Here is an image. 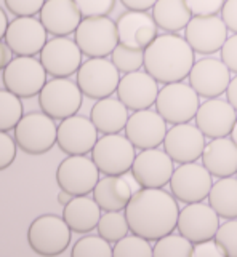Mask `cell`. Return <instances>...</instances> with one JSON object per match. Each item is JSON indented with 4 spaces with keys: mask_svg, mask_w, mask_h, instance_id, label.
<instances>
[{
    "mask_svg": "<svg viewBox=\"0 0 237 257\" xmlns=\"http://www.w3.org/2000/svg\"><path fill=\"white\" fill-rule=\"evenodd\" d=\"M47 0H4L5 8L16 18L36 16L42 12Z\"/></svg>",
    "mask_w": 237,
    "mask_h": 257,
    "instance_id": "39",
    "label": "cell"
},
{
    "mask_svg": "<svg viewBox=\"0 0 237 257\" xmlns=\"http://www.w3.org/2000/svg\"><path fill=\"white\" fill-rule=\"evenodd\" d=\"M221 20L224 21L227 31L237 34V0H226L221 10Z\"/></svg>",
    "mask_w": 237,
    "mask_h": 257,
    "instance_id": "45",
    "label": "cell"
},
{
    "mask_svg": "<svg viewBox=\"0 0 237 257\" xmlns=\"http://www.w3.org/2000/svg\"><path fill=\"white\" fill-rule=\"evenodd\" d=\"M208 205L219 217L237 219V179L232 176L221 177L212 185L208 193Z\"/></svg>",
    "mask_w": 237,
    "mask_h": 257,
    "instance_id": "31",
    "label": "cell"
},
{
    "mask_svg": "<svg viewBox=\"0 0 237 257\" xmlns=\"http://www.w3.org/2000/svg\"><path fill=\"white\" fill-rule=\"evenodd\" d=\"M196 126L204 133L205 138H227L237 120V110L223 99H207L199 105L196 113Z\"/></svg>",
    "mask_w": 237,
    "mask_h": 257,
    "instance_id": "22",
    "label": "cell"
},
{
    "mask_svg": "<svg viewBox=\"0 0 237 257\" xmlns=\"http://www.w3.org/2000/svg\"><path fill=\"white\" fill-rule=\"evenodd\" d=\"M82 50L75 40L67 37H55L45 43L40 51V63L47 74L55 78H67L82 66Z\"/></svg>",
    "mask_w": 237,
    "mask_h": 257,
    "instance_id": "14",
    "label": "cell"
},
{
    "mask_svg": "<svg viewBox=\"0 0 237 257\" xmlns=\"http://www.w3.org/2000/svg\"><path fill=\"white\" fill-rule=\"evenodd\" d=\"M202 165L218 179L237 174V144L227 138L212 139L202 154Z\"/></svg>",
    "mask_w": 237,
    "mask_h": 257,
    "instance_id": "26",
    "label": "cell"
},
{
    "mask_svg": "<svg viewBox=\"0 0 237 257\" xmlns=\"http://www.w3.org/2000/svg\"><path fill=\"white\" fill-rule=\"evenodd\" d=\"M199 97L200 96L194 88L188 83H165L159 90L154 105L167 123L180 125V123H189L192 118H196L200 105Z\"/></svg>",
    "mask_w": 237,
    "mask_h": 257,
    "instance_id": "5",
    "label": "cell"
},
{
    "mask_svg": "<svg viewBox=\"0 0 237 257\" xmlns=\"http://www.w3.org/2000/svg\"><path fill=\"white\" fill-rule=\"evenodd\" d=\"M96 230H98V235L109 243H117L127 236L128 232H131L125 212L122 211H108L106 214H103Z\"/></svg>",
    "mask_w": 237,
    "mask_h": 257,
    "instance_id": "32",
    "label": "cell"
},
{
    "mask_svg": "<svg viewBox=\"0 0 237 257\" xmlns=\"http://www.w3.org/2000/svg\"><path fill=\"white\" fill-rule=\"evenodd\" d=\"M127 105L119 97H103L98 99L90 110V118L101 135H116L125 130L128 121Z\"/></svg>",
    "mask_w": 237,
    "mask_h": 257,
    "instance_id": "28",
    "label": "cell"
},
{
    "mask_svg": "<svg viewBox=\"0 0 237 257\" xmlns=\"http://www.w3.org/2000/svg\"><path fill=\"white\" fill-rule=\"evenodd\" d=\"M218 227H219L218 212L210 205H205L204 201L188 203L180 211L178 225H177L178 232L194 244L215 238Z\"/></svg>",
    "mask_w": 237,
    "mask_h": 257,
    "instance_id": "18",
    "label": "cell"
},
{
    "mask_svg": "<svg viewBox=\"0 0 237 257\" xmlns=\"http://www.w3.org/2000/svg\"><path fill=\"white\" fill-rule=\"evenodd\" d=\"M119 69L108 58H89L77 70V85L84 96L90 99H103L117 91L120 82Z\"/></svg>",
    "mask_w": 237,
    "mask_h": 257,
    "instance_id": "9",
    "label": "cell"
},
{
    "mask_svg": "<svg viewBox=\"0 0 237 257\" xmlns=\"http://www.w3.org/2000/svg\"><path fill=\"white\" fill-rule=\"evenodd\" d=\"M154 257H192L194 243L189 241L186 236L169 233L155 241Z\"/></svg>",
    "mask_w": 237,
    "mask_h": 257,
    "instance_id": "34",
    "label": "cell"
},
{
    "mask_svg": "<svg viewBox=\"0 0 237 257\" xmlns=\"http://www.w3.org/2000/svg\"><path fill=\"white\" fill-rule=\"evenodd\" d=\"M219 51H221V61L227 66V69L237 74V34L227 37Z\"/></svg>",
    "mask_w": 237,
    "mask_h": 257,
    "instance_id": "43",
    "label": "cell"
},
{
    "mask_svg": "<svg viewBox=\"0 0 237 257\" xmlns=\"http://www.w3.org/2000/svg\"><path fill=\"white\" fill-rule=\"evenodd\" d=\"M122 5H124L127 10H133V12H147L154 8L157 0H120Z\"/></svg>",
    "mask_w": 237,
    "mask_h": 257,
    "instance_id": "46",
    "label": "cell"
},
{
    "mask_svg": "<svg viewBox=\"0 0 237 257\" xmlns=\"http://www.w3.org/2000/svg\"><path fill=\"white\" fill-rule=\"evenodd\" d=\"M0 53H2V56H0V67H2V70L12 63V61L15 59L13 58V50L10 48V45L5 42V40H2V45H0Z\"/></svg>",
    "mask_w": 237,
    "mask_h": 257,
    "instance_id": "47",
    "label": "cell"
},
{
    "mask_svg": "<svg viewBox=\"0 0 237 257\" xmlns=\"http://www.w3.org/2000/svg\"><path fill=\"white\" fill-rule=\"evenodd\" d=\"M111 61L122 74L136 72V70H139L144 66V50L130 48L119 43L116 50L112 51Z\"/></svg>",
    "mask_w": 237,
    "mask_h": 257,
    "instance_id": "35",
    "label": "cell"
},
{
    "mask_svg": "<svg viewBox=\"0 0 237 257\" xmlns=\"http://www.w3.org/2000/svg\"><path fill=\"white\" fill-rule=\"evenodd\" d=\"M173 193L164 189L141 187L131 197L125 208V216L131 233L149 241L172 233L178 225L180 208Z\"/></svg>",
    "mask_w": 237,
    "mask_h": 257,
    "instance_id": "1",
    "label": "cell"
},
{
    "mask_svg": "<svg viewBox=\"0 0 237 257\" xmlns=\"http://www.w3.org/2000/svg\"><path fill=\"white\" fill-rule=\"evenodd\" d=\"M112 252L116 257H151L154 251L151 243L139 235H127L117 243H114Z\"/></svg>",
    "mask_w": 237,
    "mask_h": 257,
    "instance_id": "37",
    "label": "cell"
},
{
    "mask_svg": "<svg viewBox=\"0 0 237 257\" xmlns=\"http://www.w3.org/2000/svg\"><path fill=\"white\" fill-rule=\"evenodd\" d=\"M84 93L69 78H51L39 93V105L42 112H45L55 120H64L67 117L77 115L82 107Z\"/></svg>",
    "mask_w": 237,
    "mask_h": 257,
    "instance_id": "10",
    "label": "cell"
},
{
    "mask_svg": "<svg viewBox=\"0 0 237 257\" xmlns=\"http://www.w3.org/2000/svg\"><path fill=\"white\" fill-rule=\"evenodd\" d=\"M74 198V195L72 193H69L63 189H59V193H58V203L61 206H66L69 201H71Z\"/></svg>",
    "mask_w": 237,
    "mask_h": 257,
    "instance_id": "49",
    "label": "cell"
},
{
    "mask_svg": "<svg viewBox=\"0 0 237 257\" xmlns=\"http://www.w3.org/2000/svg\"><path fill=\"white\" fill-rule=\"evenodd\" d=\"M72 230L64 217L56 214H42L28 228V243L39 255H59L71 244Z\"/></svg>",
    "mask_w": 237,
    "mask_h": 257,
    "instance_id": "4",
    "label": "cell"
},
{
    "mask_svg": "<svg viewBox=\"0 0 237 257\" xmlns=\"http://www.w3.org/2000/svg\"><path fill=\"white\" fill-rule=\"evenodd\" d=\"M47 29L43 28L40 20L34 16L15 18L10 21L8 31L5 34V40L16 56H36L45 47Z\"/></svg>",
    "mask_w": 237,
    "mask_h": 257,
    "instance_id": "16",
    "label": "cell"
},
{
    "mask_svg": "<svg viewBox=\"0 0 237 257\" xmlns=\"http://www.w3.org/2000/svg\"><path fill=\"white\" fill-rule=\"evenodd\" d=\"M192 255H194V257H223L226 254L221 249V246L216 243L215 238H212V240H205V241L196 243Z\"/></svg>",
    "mask_w": 237,
    "mask_h": 257,
    "instance_id": "44",
    "label": "cell"
},
{
    "mask_svg": "<svg viewBox=\"0 0 237 257\" xmlns=\"http://www.w3.org/2000/svg\"><path fill=\"white\" fill-rule=\"evenodd\" d=\"M231 139H232L234 143L237 144V120H235V123H234V128H232V131H231Z\"/></svg>",
    "mask_w": 237,
    "mask_h": 257,
    "instance_id": "51",
    "label": "cell"
},
{
    "mask_svg": "<svg viewBox=\"0 0 237 257\" xmlns=\"http://www.w3.org/2000/svg\"><path fill=\"white\" fill-rule=\"evenodd\" d=\"M75 4L84 18H95L108 16L116 7V0H75Z\"/></svg>",
    "mask_w": 237,
    "mask_h": 257,
    "instance_id": "40",
    "label": "cell"
},
{
    "mask_svg": "<svg viewBox=\"0 0 237 257\" xmlns=\"http://www.w3.org/2000/svg\"><path fill=\"white\" fill-rule=\"evenodd\" d=\"M226 0H186L192 16H213L221 13Z\"/></svg>",
    "mask_w": 237,
    "mask_h": 257,
    "instance_id": "41",
    "label": "cell"
},
{
    "mask_svg": "<svg viewBox=\"0 0 237 257\" xmlns=\"http://www.w3.org/2000/svg\"><path fill=\"white\" fill-rule=\"evenodd\" d=\"M215 240L226 255L237 257V219H229L223 225H219Z\"/></svg>",
    "mask_w": 237,
    "mask_h": 257,
    "instance_id": "38",
    "label": "cell"
},
{
    "mask_svg": "<svg viewBox=\"0 0 237 257\" xmlns=\"http://www.w3.org/2000/svg\"><path fill=\"white\" fill-rule=\"evenodd\" d=\"M231 83V70L216 58H202L189 72V85L205 99H213L226 93Z\"/></svg>",
    "mask_w": 237,
    "mask_h": 257,
    "instance_id": "20",
    "label": "cell"
},
{
    "mask_svg": "<svg viewBox=\"0 0 237 257\" xmlns=\"http://www.w3.org/2000/svg\"><path fill=\"white\" fill-rule=\"evenodd\" d=\"M75 42L89 58H108L119 45L117 24L108 16L84 18L75 31Z\"/></svg>",
    "mask_w": 237,
    "mask_h": 257,
    "instance_id": "6",
    "label": "cell"
},
{
    "mask_svg": "<svg viewBox=\"0 0 237 257\" xmlns=\"http://www.w3.org/2000/svg\"><path fill=\"white\" fill-rule=\"evenodd\" d=\"M13 131L16 144L28 155H43L58 143L55 118L45 112L26 113Z\"/></svg>",
    "mask_w": 237,
    "mask_h": 257,
    "instance_id": "3",
    "label": "cell"
},
{
    "mask_svg": "<svg viewBox=\"0 0 237 257\" xmlns=\"http://www.w3.org/2000/svg\"><path fill=\"white\" fill-rule=\"evenodd\" d=\"M0 37H5V34H7V31H8V26H10V23H8V20H7V15H5V12H0Z\"/></svg>",
    "mask_w": 237,
    "mask_h": 257,
    "instance_id": "50",
    "label": "cell"
},
{
    "mask_svg": "<svg viewBox=\"0 0 237 257\" xmlns=\"http://www.w3.org/2000/svg\"><path fill=\"white\" fill-rule=\"evenodd\" d=\"M167 121L162 115L152 109L136 110L128 117L125 136L136 149H155L164 144L167 136Z\"/></svg>",
    "mask_w": 237,
    "mask_h": 257,
    "instance_id": "21",
    "label": "cell"
},
{
    "mask_svg": "<svg viewBox=\"0 0 237 257\" xmlns=\"http://www.w3.org/2000/svg\"><path fill=\"white\" fill-rule=\"evenodd\" d=\"M119 43L130 48L146 50L157 39V26L154 16L147 12L127 10L116 21Z\"/></svg>",
    "mask_w": 237,
    "mask_h": 257,
    "instance_id": "23",
    "label": "cell"
},
{
    "mask_svg": "<svg viewBox=\"0 0 237 257\" xmlns=\"http://www.w3.org/2000/svg\"><path fill=\"white\" fill-rule=\"evenodd\" d=\"M184 39L191 48L200 55H213L223 48L227 40V28L221 18L213 16H192L184 29Z\"/></svg>",
    "mask_w": 237,
    "mask_h": 257,
    "instance_id": "19",
    "label": "cell"
},
{
    "mask_svg": "<svg viewBox=\"0 0 237 257\" xmlns=\"http://www.w3.org/2000/svg\"><path fill=\"white\" fill-rule=\"evenodd\" d=\"M98 130L92 118L72 115L58 125V147L66 155H87L98 143Z\"/></svg>",
    "mask_w": 237,
    "mask_h": 257,
    "instance_id": "15",
    "label": "cell"
},
{
    "mask_svg": "<svg viewBox=\"0 0 237 257\" xmlns=\"http://www.w3.org/2000/svg\"><path fill=\"white\" fill-rule=\"evenodd\" d=\"M173 163L175 162L165 150H161L159 147L144 149L135 157L131 174L139 187L164 189L167 184H170L175 171Z\"/></svg>",
    "mask_w": 237,
    "mask_h": 257,
    "instance_id": "13",
    "label": "cell"
},
{
    "mask_svg": "<svg viewBox=\"0 0 237 257\" xmlns=\"http://www.w3.org/2000/svg\"><path fill=\"white\" fill-rule=\"evenodd\" d=\"M207 143L205 136L191 123L173 125L164 139V150L175 163H191L202 158Z\"/></svg>",
    "mask_w": 237,
    "mask_h": 257,
    "instance_id": "17",
    "label": "cell"
},
{
    "mask_svg": "<svg viewBox=\"0 0 237 257\" xmlns=\"http://www.w3.org/2000/svg\"><path fill=\"white\" fill-rule=\"evenodd\" d=\"M135 146L127 136L103 135L92 150V160L98 166L100 173L106 176H124L131 171L135 162Z\"/></svg>",
    "mask_w": 237,
    "mask_h": 257,
    "instance_id": "7",
    "label": "cell"
},
{
    "mask_svg": "<svg viewBox=\"0 0 237 257\" xmlns=\"http://www.w3.org/2000/svg\"><path fill=\"white\" fill-rule=\"evenodd\" d=\"M72 257H111L114 255L111 243L101 235H85L74 243Z\"/></svg>",
    "mask_w": 237,
    "mask_h": 257,
    "instance_id": "36",
    "label": "cell"
},
{
    "mask_svg": "<svg viewBox=\"0 0 237 257\" xmlns=\"http://www.w3.org/2000/svg\"><path fill=\"white\" fill-rule=\"evenodd\" d=\"M100 181V170L92 158L85 155H69L58 165L56 182L74 197L89 195Z\"/></svg>",
    "mask_w": 237,
    "mask_h": 257,
    "instance_id": "12",
    "label": "cell"
},
{
    "mask_svg": "<svg viewBox=\"0 0 237 257\" xmlns=\"http://www.w3.org/2000/svg\"><path fill=\"white\" fill-rule=\"evenodd\" d=\"M117 97L127 105L130 110H143L151 109L155 104L157 94H159V86L154 77L149 75L146 70H136V72L124 74L117 86Z\"/></svg>",
    "mask_w": 237,
    "mask_h": 257,
    "instance_id": "24",
    "label": "cell"
},
{
    "mask_svg": "<svg viewBox=\"0 0 237 257\" xmlns=\"http://www.w3.org/2000/svg\"><path fill=\"white\" fill-rule=\"evenodd\" d=\"M152 16L161 29L172 34L186 29L192 20L186 0H157L152 8Z\"/></svg>",
    "mask_w": 237,
    "mask_h": 257,
    "instance_id": "30",
    "label": "cell"
},
{
    "mask_svg": "<svg viewBox=\"0 0 237 257\" xmlns=\"http://www.w3.org/2000/svg\"><path fill=\"white\" fill-rule=\"evenodd\" d=\"M101 208L95 198L78 195L67 203L63 209V217L74 233H89L98 227Z\"/></svg>",
    "mask_w": 237,
    "mask_h": 257,
    "instance_id": "29",
    "label": "cell"
},
{
    "mask_svg": "<svg viewBox=\"0 0 237 257\" xmlns=\"http://www.w3.org/2000/svg\"><path fill=\"white\" fill-rule=\"evenodd\" d=\"M194 50L186 39L167 32L144 50V70L161 83L183 82L194 66Z\"/></svg>",
    "mask_w": 237,
    "mask_h": 257,
    "instance_id": "2",
    "label": "cell"
},
{
    "mask_svg": "<svg viewBox=\"0 0 237 257\" xmlns=\"http://www.w3.org/2000/svg\"><path fill=\"white\" fill-rule=\"evenodd\" d=\"M226 97H227V102L237 110V75L231 78V83L226 90Z\"/></svg>",
    "mask_w": 237,
    "mask_h": 257,
    "instance_id": "48",
    "label": "cell"
},
{
    "mask_svg": "<svg viewBox=\"0 0 237 257\" xmlns=\"http://www.w3.org/2000/svg\"><path fill=\"white\" fill-rule=\"evenodd\" d=\"M39 15L43 28L55 37L75 34L84 20L75 0H47Z\"/></svg>",
    "mask_w": 237,
    "mask_h": 257,
    "instance_id": "25",
    "label": "cell"
},
{
    "mask_svg": "<svg viewBox=\"0 0 237 257\" xmlns=\"http://www.w3.org/2000/svg\"><path fill=\"white\" fill-rule=\"evenodd\" d=\"M23 112V102L18 94L8 91L7 88L0 91V130H15L24 117Z\"/></svg>",
    "mask_w": 237,
    "mask_h": 257,
    "instance_id": "33",
    "label": "cell"
},
{
    "mask_svg": "<svg viewBox=\"0 0 237 257\" xmlns=\"http://www.w3.org/2000/svg\"><path fill=\"white\" fill-rule=\"evenodd\" d=\"M212 174L204 165L191 162L183 163L173 171L170 179V189L173 197L181 203H197L208 198L212 190Z\"/></svg>",
    "mask_w": 237,
    "mask_h": 257,
    "instance_id": "11",
    "label": "cell"
},
{
    "mask_svg": "<svg viewBox=\"0 0 237 257\" xmlns=\"http://www.w3.org/2000/svg\"><path fill=\"white\" fill-rule=\"evenodd\" d=\"M93 198L101 211H125L133 197V189L124 176H104L93 189Z\"/></svg>",
    "mask_w": 237,
    "mask_h": 257,
    "instance_id": "27",
    "label": "cell"
},
{
    "mask_svg": "<svg viewBox=\"0 0 237 257\" xmlns=\"http://www.w3.org/2000/svg\"><path fill=\"white\" fill-rule=\"evenodd\" d=\"M16 139L8 135V131H2L0 135V170H7L16 158Z\"/></svg>",
    "mask_w": 237,
    "mask_h": 257,
    "instance_id": "42",
    "label": "cell"
},
{
    "mask_svg": "<svg viewBox=\"0 0 237 257\" xmlns=\"http://www.w3.org/2000/svg\"><path fill=\"white\" fill-rule=\"evenodd\" d=\"M2 82L8 91L29 99L39 94L47 83V70L34 56H16L2 70Z\"/></svg>",
    "mask_w": 237,
    "mask_h": 257,
    "instance_id": "8",
    "label": "cell"
}]
</instances>
